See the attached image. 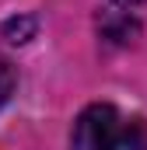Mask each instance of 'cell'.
Listing matches in <instances>:
<instances>
[{"mask_svg":"<svg viewBox=\"0 0 147 150\" xmlns=\"http://www.w3.org/2000/svg\"><path fill=\"white\" fill-rule=\"evenodd\" d=\"M74 147L84 150H126V147H147V126L140 119H126L116 105L109 101H98V105H88L84 112L77 115L70 133Z\"/></svg>","mask_w":147,"mask_h":150,"instance_id":"1","label":"cell"},{"mask_svg":"<svg viewBox=\"0 0 147 150\" xmlns=\"http://www.w3.org/2000/svg\"><path fill=\"white\" fill-rule=\"evenodd\" d=\"M32 35H35V21H32V18H11V21L4 25V38L14 42V45L28 42Z\"/></svg>","mask_w":147,"mask_h":150,"instance_id":"2","label":"cell"},{"mask_svg":"<svg viewBox=\"0 0 147 150\" xmlns=\"http://www.w3.org/2000/svg\"><path fill=\"white\" fill-rule=\"evenodd\" d=\"M11 91H14V67L0 56V105L11 98Z\"/></svg>","mask_w":147,"mask_h":150,"instance_id":"3","label":"cell"},{"mask_svg":"<svg viewBox=\"0 0 147 150\" xmlns=\"http://www.w3.org/2000/svg\"><path fill=\"white\" fill-rule=\"evenodd\" d=\"M119 7H137V4H144V0H116Z\"/></svg>","mask_w":147,"mask_h":150,"instance_id":"4","label":"cell"}]
</instances>
